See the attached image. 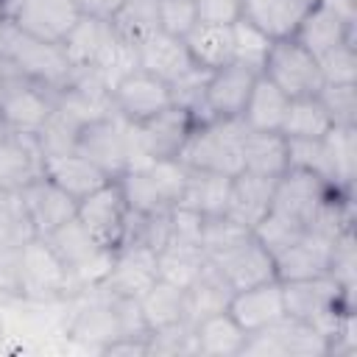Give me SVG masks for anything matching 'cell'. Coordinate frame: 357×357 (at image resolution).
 I'll return each mask as SVG.
<instances>
[{
  "label": "cell",
  "mask_w": 357,
  "mask_h": 357,
  "mask_svg": "<svg viewBox=\"0 0 357 357\" xmlns=\"http://www.w3.org/2000/svg\"><path fill=\"white\" fill-rule=\"evenodd\" d=\"M42 148L31 134H0V190H20L31 178L42 176Z\"/></svg>",
  "instance_id": "cell-23"
},
{
  "label": "cell",
  "mask_w": 357,
  "mask_h": 357,
  "mask_svg": "<svg viewBox=\"0 0 357 357\" xmlns=\"http://www.w3.org/2000/svg\"><path fill=\"white\" fill-rule=\"evenodd\" d=\"M318 70L324 84H357V45L340 42L324 56H318Z\"/></svg>",
  "instance_id": "cell-44"
},
{
  "label": "cell",
  "mask_w": 357,
  "mask_h": 357,
  "mask_svg": "<svg viewBox=\"0 0 357 357\" xmlns=\"http://www.w3.org/2000/svg\"><path fill=\"white\" fill-rule=\"evenodd\" d=\"M329 276L337 282V287L354 301V279H357V257H354V229H346L337 234L329 262Z\"/></svg>",
  "instance_id": "cell-45"
},
{
  "label": "cell",
  "mask_w": 357,
  "mask_h": 357,
  "mask_svg": "<svg viewBox=\"0 0 357 357\" xmlns=\"http://www.w3.org/2000/svg\"><path fill=\"white\" fill-rule=\"evenodd\" d=\"M229 315L251 335L259 329H268L279 318H284V293L279 279H268L243 290H234L229 301Z\"/></svg>",
  "instance_id": "cell-19"
},
{
  "label": "cell",
  "mask_w": 357,
  "mask_h": 357,
  "mask_svg": "<svg viewBox=\"0 0 357 357\" xmlns=\"http://www.w3.org/2000/svg\"><path fill=\"white\" fill-rule=\"evenodd\" d=\"M84 159H89L98 170H103L109 178H120L128 170V137H126V120L114 112L89 120L78 137L75 148Z\"/></svg>",
  "instance_id": "cell-11"
},
{
  "label": "cell",
  "mask_w": 357,
  "mask_h": 357,
  "mask_svg": "<svg viewBox=\"0 0 357 357\" xmlns=\"http://www.w3.org/2000/svg\"><path fill=\"white\" fill-rule=\"evenodd\" d=\"M206 265V254L201 245H192V243H176V240H167L159 251H156V271H159V279L170 282V284H178V287H190L198 273L204 271Z\"/></svg>",
  "instance_id": "cell-34"
},
{
  "label": "cell",
  "mask_w": 357,
  "mask_h": 357,
  "mask_svg": "<svg viewBox=\"0 0 357 357\" xmlns=\"http://www.w3.org/2000/svg\"><path fill=\"white\" fill-rule=\"evenodd\" d=\"M245 234H251L245 226L234 223L229 215H212V218H204V229H201V248L206 257L234 245L237 240H243Z\"/></svg>",
  "instance_id": "cell-46"
},
{
  "label": "cell",
  "mask_w": 357,
  "mask_h": 357,
  "mask_svg": "<svg viewBox=\"0 0 357 357\" xmlns=\"http://www.w3.org/2000/svg\"><path fill=\"white\" fill-rule=\"evenodd\" d=\"M337 237H326L315 229H307L290 248L273 257L276 262V279L279 282H296V279H315L329 273L332 248Z\"/></svg>",
  "instance_id": "cell-18"
},
{
  "label": "cell",
  "mask_w": 357,
  "mask_h": 357,
  "mask_svg": "<svg viewBox=\"0 0 357 357\" xmlns=\"http://www.w3.org/2000/svg\"><path fill=\"white\" fill-rule=\"evenodd\" d=\"M243 170L279 178L287 170V139L282 131H245Z\"/></svg>",
  "instance_id": "cell-29"
},
{
  "label": "cell",
  "mask_w": 357,
  "mask_h": 357,
  "mask_svg": "<svg viewBox=\"0 0 357 357\" xmlns=\"http://www.w3.org/2000/svg\"><path fill=\"white\" fill-rule=\"evenodd\" d=\"M0 59L22 78H31L53 92H59L73 73V64L61 45L39 39L8 20L0 31Z\"/></svg>",
  "instance_id": "cell-1"
},
{
  "label": "cell",
  "mask_w": 357,
  "mask_h": 357,
  "mask_svg": "<svg viewBox=\"0 0 357 357\" xmlns=\"http://www.w3.org/2000/svg\"><path fill=\"white\" fill-rule=\"evenodd\" d=\"M243 354H259V357H326L329 354V337L315 329L312 324H304L298 318H279L268 329L251 332L245 337Z\"/></svg>",
  "instance_id": "cell-10"
},
{
  "label": "cell",
  "mask_w": 357,
  "mask_h": 357,
  "mask_svg": "<svg viewBox=\"0 0 357 357\" xmlns=\"http://www.w3.org/2000/svg\"><path fill=\"white\" fill-rule=\"evenodd\" d=\"M137 301H139L142 318H145V324H148L151 332L167 329V326H176V324H181V321H187L184 287L170 284V282H165V279H156Z\"/></svg>",
  "instance_id": "cell-33"
},
{
  "label": "cell",
  "mask_w": 357,
  "mask_h": 357,
  "mask_svg": "<svg viewBox=\"0 0 357 357\" xmlns=\"http://www.w3.org/2000/svg\"><path fill=\"white\" fill-rule=\"evenodd\" d=\"M20 195H22V204H25V212H28V220L36 237L50 234L61 223L73 220L78 212V201L70 192H64L56 181H50L45 173L22 184Z\"/></svg>",
  "instance_id": "cell-16"
},
{
  "label": "cell",
  "mask_w": 357,
  "mask_h": 357,
  "mask_svg": "<svg viewBox=\"0 0 357 357\" xmlns=\"http://www.w3.org/2000/svg\"><path fill=\"white\" fill-rule=\"evenodd\" d=\"M112 25L126 42H137L159 28V0H123L112 17Z\"/></svg>",
  "instance_id": "cell-41"
},
{
  "label": "cell",
  "mask_w": 357,
  "mask_h": 357,
  "mask_svg": "<svg viewBox=\"0 0 357 357\" xmlns=\"http://www.w3.org/2000/svg\"><path fill=\"white\" fill-rule=\"evenodd\" d=\"M0 134H6V123H3V114H0Z\"/></svg>",
  "instance_id": "cell-53"
},
{
  "label": "cell",
  "mask_w": 357,
  "mask_h": 357,
  "mask_svg": "<svg viewBox=\"0 0 357 357\" xmlns=\"http://www.w3.org/2000/svg\"><path fill=\"white\" fill-rule=\"evenodd\" d=\"M282 293H284V312L290 318L312 324L329 340L335 337L346 312L354 310V301L337 287V282L329 273L315 276V279L282 282Z\"/></svg>",
  "instance_id": "cell-5"
},
{
  "label": "cell",
  "mask_w": 357,
  "mask_h": 357,
  "mask_svg": "<svg viewBox=\"0 0 357 357\" xmlns=\"http://www.w3.org/2000/svg\"><path fill=\"white\" fill-rule=\"evenodd\" d=\"M240 8H243V0H195L198 22L231 25L240 17Z\"/></svg>",
  "instance_id": "cell-48"
},
{
  "label": "cell",
  "mask_w": 357,
  "mask_h": 357,
  "mask_svg": "<svg viewBox=\"0 0 357 357\" xmlns=\"http://www.w3.org/2000/svg\"><path fill=\"white\" fill-rule=\"evenodd\" d=\"M100 354H128V357H148V337H117L100 349Z\"/></svg>",
  "instance_id": "cell-49"
},
{
  "label": "cell",
  "mask_w": 357,
  "mask_h": 357,
  "mask_svg": "<svg viewBox=\"0 0 357 357\" xmlns=\"http://www.w3.org/2000/svg\"><path fill=\"white\" fill-rule=\"evenodd\" d=\"M234 290L231 284L218 273V268L206 259L204 271L198 273V279L184 290V298H187V321L190 324H198L201 318L206 315H215V312H223L229 310V301H231Z\"/></svg>",
  "instance_id": "cell-31"
},
{
  "label": "cell",
  "mask_w": 357,
  "mask_h": 357,
  "mask_svg": "<svg viewBox=\"0 0 357 357\" xmlns=\"http://www.w3.org/2000/svg\"><path fill=\"white\" fill-rule=\"evenodd\" d=\"M3 25H6V17H3V11H0V31H3Z\"/></svg>",
  "instance_id": "cell-54"
},
{
  "label": "cell",
  "mask_w": 357,
  "mask_h": 357,
  "mask_svg": "<svg viewBox=\"0 0 357 357\" xmlns=\"http://www.w3.org/2000/svg\"><path fill=\"white\" fill-rule=\"evenodd\" d=\"M156 279H159L156 251L142 243H123L112 254V265H109L106 276L100 279L98 290H103L109 296L139 298Z\"/></svg>",
  "instance_id": "cell-14"
},
{
  "label": "cell",
  "mask_w": 357,
  "mask_h": 357,
  "mask_svg": "<svg viewBox=\"0 0 357 357\" xmlns=\"http://www.w3.org/2000/svg\"><path fill=\"white\" fill-rule=\"evenodd\" d=\"M335 167V187L354 190L357 176V126H332L324 137Z\"/></svg>",
  "instance_id": "cell-36"
},
{
  "label": "cell",
  "mask_w": 357,
  "mask_h": 357,
  "mask_svg": "<svg viewBox=\"0 0 357 357\" xmlns=\"http://www.w3.org/2000/svg\"><path fill=\"white\" fill-rule=\"evenodd\" d=\"M287 167L310 170L335 187V167H332L329 148H326L324 137L321 139H287Z\"/></svg>",
  "instance_id": "cell-42"
},
{
  "label": "cell",
  "mask_w": 357,
  "mask_h": 357,
  "mask_svg": "<svg viewBox=\"0 0 357 357\" xmlns=\"http://www.w3.org/2000/svg\"><path fill=\"white\" fill-rule=\"evenodd\" d=\"M354 28L351 22H346L343 17H337L324 0H318L312 6V11L301 20V25L296 28L293 39H298L315 59L324 56L326 50H332L340 42H354Z\"/></svg>",
  "instance_id": "cell-26"
},
{
  "label": "cell",
  "mask_w": 357,
  "mask_h": 357,
  "mask_svg": "<svg viewBox=\"0 0 357 357\" xmlns=\"http://www.w3.org/2000/svg\"><path fill=\"white\" fill-rule=\"evenodd\" d=\"M198 22L195 0H159V28L176 36H187Z\"/></svg>",
  "instance_id": "cell-47"
},
{
  "label": "cell",
  "mask_w": 357,
  "mask_h": 357,
  "mask_svg": "<svg viewBox=\"0 0 357 357\" xmlns=\"http://www.w3.org/2000/svg\"><path fill=\"white\" fill-rule=\"evenodd\" d=\"M337 187H332L326 178L301 170V167H287L276 184H273V204L271 209H279L284 215H290L293 220L310 226V220L318 215V209L329 201V195Z\"/></svg>",
  "instance_id": "cell-13"
},
{
  "label": "cell",
  "mask_w": 357,
  "mask_h": 357,
  "mask_svg": "<svg viewBox=\"0 0 357 357\" xmlns=\"http://www.w3.org/2000/svg\"><path fill=\"white\" fill-rule=\"evenodd\" d=\"M262 75L268 81H273L287 98L318 95V89L324 86L318 59L293 36L273 39L271 53H268L265 67H262Z\"/></svg>",
  "instance_id": "cell-9"
},
{
  "label": "cell",
  "mask_w": 357,
  "mask_h": 357,
  "mask_svg": "<svg viewBox=\"0 0 357 357\" xmlns=\"http://www.w3.org/2000/svg\"><path fill=\"white\" fill-rule=\"evenodd\" d=\"M81 14L84 11L75 0H25L8 22L39 39L61 45L73 25L81 20Z\"/></svg>",
  "instance_id": "cell-20"
},
{
  "label": "cell",
  "mask_w": 357,
  "mask_h": 357,
  "mask_svg": "<svg viewBox=\"0 0 357 357\" xmlns=\"http://www.w3.org/2000/svg\"><path fill=\"white\" fill-rule=\"evenodd\" d=\"M245 123L234 120H206L195 123L178 159L192 170H209L223 176L243 173V137Z\"/></svg>",
  "instance_id": "cell-3"
},
{
  "label": "cell",
  "mask_w": 357,
  "mask_h": 357,
  "mask_svg": "<svg viewBox=\"0 0 357 357\" xmlns=\"http://www.w3.org/2000/svg\"><path fill=\"white\" fill-rule=\"evenodd\" d=\"M42 173L56 181L64 192H70L75 201L86 198L89 192H95L100 184L109 181V176L103 170H98L89 159H84L78 151H64V153H47Z\"/></svg>",
  "instance_id": "cell-25"
},
{
  "label": "cell",
  "mask_w": 357,
  "mask_h": 357,
  "mask_svg": "<svg viewBox=\"0 0 357 357\" xmlns=\"http://www.w3.org/2000/svg\"><path fill=\"white\" fill-rule=\"evenodd\" d=\"M257 75L259 73H254V70H248L237 61H229V64L212 70L209 81H206V106H209L212 120L240 117Z\"/></svg>",
  "instance_id": "cell-21"
},
{
  "label": "cell",
  "mask_w": 357,
  "mask_h": 357,
  "mask_svg": "<svg viewBox=\"0 0 357 357\" xmlns=\"http://www.w3.org/2000/svg\"><path fill=\"white\" fill-rule=\"evenodd\" d=\"M271 45L273 39L259 31L254 22H248L245 17H237L231 22V47H234V61L254 70V73H262L265 67V59L271 53Z\"/></svg>",
  "instance_id": "cell-38"
},
{
  "label": "cell",
  "mask_w": 357,
  "mask_h": 357,
  "mask_svg": "<svg viewBox=\"0 0 357 357\" xmlns=\"http://www.w3.org/2000/svg\"><path fill=\"white\" fill-rule=\"evenodd\" d=\"M109 98H112V112L128 123H142V120L165 112L167 106H173L170 84L139 70V67L123 73L112 84Z\"/></svg>",
  "instance_id": "cell-12"
},
{
  "label": "cell",
  "mask_w": 357,
  "mask_h": 357,
  "mask_svg": "<svg viewBox=\"0 0 357 357\" xmlns=\"http://www.w3.org/2000/svg\"><path fill=\"white\" fill-rule=\"evenodd\" d=\"M195 335V354L201 357H234L243 354L248 332L229 315V310L215 312L192 324Z\"/></svg>",
  "instance_id": "cell-27"
},
{
  "label": "cell",
  "mask_w": 357,
  "mask_h": 357,
  "mask_svg": "<svg viewBox=\"0 0 357 357\" xmlns=\"http://www.w3.org/2000/svg\"><path fill=\"white\" fill-rule=\"evenodd\" d=\"M229 187H231V176L190 167V176H187L178 206H187V209H192L204 218L223 215L226 204H229Z\"/></svg>",
  "instance_id": "cell-32"
},
{
  "label": "cell",
  "mask_w": 357,
  "mask_h": 357,
  "mask_svg": "<svg viewBox=\"0 0 357 357\" xmlns=\"http://www.w3.org/2000/svg\"><path fill=\"white\" fill-rule=\"evenodd\" d=\"M36 237L20 190H0V254L17 251L22 243Z\"/></svg>",
  "instance_id": "cell-37"
},
{
  "label": "cell",
  "mask_w": 357,
  "mask_h": 357,
  "mask_svg": "<svg viewBox=\"0 0 357 357\" xmlns=\"http://www.w3.org/2000/svg\"><path fill=\"white\" fill-rule=\"evenodd\" d=\"M17 262V284L20 301L25 304H64L78 296L70 271L53 254V248L42 237H31L14 254Z\"/></svg>",
  "instance_id": "cell-2"
},
{
  "label": "cell",
  "mask_w": 357,
  "mask_h": 357,
  "mask_svg": "<svg viewBox=\"0 0 357 357\" xmlns=\"http://www.w3.org/2000/svg\"><path fill=\"white\" fill-rule=\"evenodd\" d=\"M22 3H25V0H0V11H3V17H6V20H11Z\"/></svg>",
  "instance_id": "cell-51"
},
{
  "label": "cell",
  "mask_w": 357,
  "mask_h": 357,
  "mask_svg": "<svg viewBox=\"0 0 357 357\" xmlns=\"http://www.w3.org/2000/svg\"><path fill=\"white\" fill-rule=\"evenodd\" d=\"M53 254L61 259V265L70 271L73 282H75V290L78 296L86 293V290H95L100 284V279L106 276L109 265H112V251H106L92 234L89 229L73 218L67 223H61L59 229H53L50 234L42 237ZM75 296V298H78Z\"/></svg>",
  "instance_id": "cell-6"
},
{
  "label": "cell",
  "mask_w": 357,
  "mask_h": 357,
  "mask_svg": "<svg viewBox=\"0 0 357 357\" xmlns=\"http://www.w3.org/2000/svg\"><path fill=\"white\" fill-rule=\"evenodd\" d=\"M75 3H78V6H81V11H84V14H89V17L112 20L123 0H75Z\"/></svg>",
  "instance_id": "cell-50"
},
{
  "label": "cell",
  "mask_w": 357,
  "mask_h": 357,
  "mask_svg": "<svg viewBox=\"0 0 357 357\" xmlns=\"http://www.w3.org/2000/svg\"><path fill=\"white\" fill-rule=\"evenodd\" d=\"M287 103H290V98L273 81H268L259 73L251 92H248V100L243 106L240 120L245 123L248 131H282Z\"/></svg>",
  "instance_id": "cell-28"
},
{
  "label": "cell",
  "mask_w": 357,
  "mask_h": 357,
  "mask_svg": "<svg viewBox=\"0 0 357 357\" xmlns=\"http://www.w3.org/2000/svg\"><path fill=\"white\" fill-rule=\"evenodd\" d=\"M218 273L231 284V290H243V287H251V284H259V282H268V279H276V262H273V254H268L257 240L254 234H245L243 240H237L234 245L206 257Z\"/></svg>",
  "instance_id": "cell-15"
},
{
  "label": "cell",
  "mask_w": 357,
  "mask_h": 357,
  "mask_svg": "<svg viewBox=\"0 0 357 357\" xmlns=\"http://www.w3.org/2000/svg\"><path fill=\"white\" fill-rule=\"evenodd\" d=\"M332 128V120L326 109L321 106L318 95L307 98H290L284 120H282V134L287 139H321Z\"/></svg>",
  "instance_id": "cell-35"
},
{
  "label": "cell",
  "mask_w": 357,
  "mask_h": 357,
  "mask_svg": "<svg viewBox=\"0 0 357 357\" xmlns=\"http://www.w3.org/2000/svg\"><path fill=\"white\" fill-rule=\"evenodd\" d=\"M304 231H307L304 223L293 220L290 215H284V212H279V209H268V215L251 229L254 240H257L268 254H273V257L282 254L284 248H290Z\"/></svg>",
  "instance_id": "cell-40"
},
{
  "label": "cell",
  "mask_w": 357,
  "mask_h": 357,
  "mask_svg": "<svg viewBox=\"0 0 357 357\" xmlns=\"http://www.w3.org/2000/svg\"><path fill=\"white\" fill-rule=\"evenodd\" d=\"M3 84H6V64H3V59H0V92H3Z\"/></svg>",
  "instance_id": "cell-52"
},
{
  "label": "cell",
  "mask_w": 357,
  "mask_h": 357,
  "mask_svg": "<svg viewBox=\"0 0 357 357\" xmlns=\"http://www.w3.org/2000/svg\"><path fill=\"white\" fill-rule=\"evenodd\" d=\"M75 218L89 229V234L106 248L117 251L128 240V223H131V209L126 204V195L117 184V178H109L100 184L95 192L78 201Z\"/></svg>",
  "instance_id": "cell-8"
},
{
  "label": "cell",
  "mask_w": 357,
  "mask_h": 357,
  "mask_svg": "<svg viewBox=\"0 0 357 357\" xmlns=\"http://www.w3.org/2000/svg\"><path fill=\"white\" fill-rule=\"evenodd\" d=\"M318 100L332 126H357V84H324Z\"/></svg>",
  "instance_id": "cell-43"
},
{
  "label": "cell",
  "mask_w": 357,
  "mask_h": 357,
  "mask_svg": "<svg viewBox=\"0 0 357 357\" xmlns=\"http://www.w3.org/2000/svg\"><path fill=\"white\" fill-rule=\"evenodd\" d=\"M190 167L181 159H156L145 167L126 170L117 184L134 215H153L178 206Z\"/></svg>",
  "instance_id": "cell-4"
},
{
  "label": "cell",
  "mask_w": 357,
  "mask_h": 357,
  "mask_svg": "<svg viewBox=\"0 0 357 357\" xmlns=\"http://www.w3.org/2000/svg\"><path fill=\"white\" fill-rule=\"evenodd\" d=\"M318 0H243L240 17L254 22L271 39H287Z\"/></svg>",
  "instance_id": "cell-24"
},
{
  "label": "cell",
  "mask_w": 357,
  "mask_h": 357,
  "mask_svg": "<svg viewBox=\"0 0 357 357\" xmlns=\"http://www.w3.org/2000/svg\"><path fill=\"white\" fill-rule=\"evenodd\" d=\"M184 45L192 56L195 67L204 70H218L229 61H234V47H231V25L220 22H195L192 31L184 36Z\"/></svg>",
  "instance_id": "cell-30"
},
{
  "label": "cell",
  "mask_w": 357,
  "mask_h": 357,
  "mask_svg": "<svg viewBox=\"0 0 357 357\" xmlns=\"http://www.w3.org/2000/svg\"><path fill=\"white\" fill-rule=\"evenodd\" d=\"M273 184H276V178L257 176V173H248V170L231 176L229 204H226L223 215H229L234 223H240L251 231L268 215V209L273 204Z\"/></svg>",
  "instance_id": "cell-22"
},
{
  "label": "cell",
  "mask_w": 357,
  "mask_h": 357,
  "mask_svg": "<svg viewBox=\"0 0 357 357\" xmlns=\"http://www.w3.org/2000/svg\"><path fill=\"white\" fill-rule=\"evenodd\" d=\"M53 103H56L53 89L42 86L31 78H22L20 73H14L6 64V84L0 92V114H3L6 131L36 137L39 128L45 126V120L50 117Z\"/></svg>",
  "instance_id": "cell-7"
},
{
  "label": "cell",
  "mask_w": 357,
  "mask_h": 357,
  "mask_svg": "<svg viewBox=\"0 0 357 357\" xmlns=\"http://www.w3.org/2000/svg\"><path fill=\"white\" fill-rule=\"evenodd\" d=\"M131 47H134L137 67L162 78V81H167V84H173L176 78H181L187 70L195 67L184 39L176 36V33H167L162 28L139 36L137 42H131Z\"/></svg>",
  "instance_id": "cell-17"
},
{
  "label": "cell",
  "mask_w": 357,
  "mask_h": 357,
  "mask_svg": "<svg viewBox=\"0 0 357 357\" xmlns=\"http://www.w3.org/2000/svg\"><path fill=\"white\" fill-rule=\"evenodd\" d=\"M206 81H209V70L192 67V70H187L181 78H176L170 84V100H173V106L184 109L195 123L212 120L209 106H206Z\"/></svg>",
  "instance_id": "cell-39"
}]
</instances>
